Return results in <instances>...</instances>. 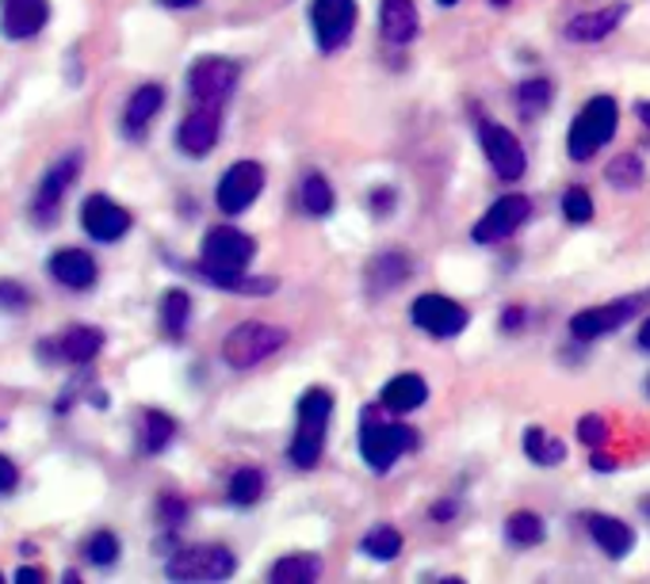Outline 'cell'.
I'll return each mask as SVG.
<instances>
[{
    "label": "cell",
    "mask_w": 650,
    "mask_h": 584,
    "mask_svg": "<svg viewBox=\"0 0 650 584\" xmlns=\"http://www.w3.org/2000/svg\"><path fill=\"white\" fill-rule=\"evenodd\" d=\"M586 528H589V539H594L608 558H616V562H620V558H628L631 550H636V531H631L623 520H616V516L589 512L586 516Z\"/></svg>",
    "instance_id": "cell-23"
},
{
    "label": "cell",
    "mask_w": 650,
    "mask_h": 584,
    "mask_svg": "<svg viewBox=\"0 0 650 584\" xmlns=\"http://www.w3.org/2000/svg\"><path fill=\"white\" fill-rule=\"evenodd\" d=\"M0 581H4V573H0Z\"/></svg>",
    "instance_id": "cell-52"
},
{
    "label": "cell",
    "mask_w": 650,
    "mask_h": 584,
    "mask_svg": "<svg viewBox=\"0 0 650 584\" xmlns=\"http://www.w3.org/2000/svg\"><path fill=\"white\" fill-rule=\"evenodd\" d=\"M418 447V432L406 428V424H379L371 421L360 436V458L371 466L375 474H387L395 466L398 455Z\"/></svg>",
    "instance_id": "cell-7"
},
{
    "label": "cell",
    "mask_w": 650,
    "mask_h": 584,
    "mask_svg": "<svg viewBox=\"0 0 650 584\" xmlns=\"http://www.w3.org/2000/svg\"><path fill=\"white\" fill-rule=\"evenodd\" d=\"M329 416H333V394L325 386H311L298 397V424H295V439H291V450H287L298 470L318 466Z\"/></svg>",
    "instance_id": "cell-1"
},
{
    "label": "cell",
    "mask_w": 650,
    "mask_h": 584,
    "mask_svg": "<svg viewBox=\"0 0 650 584\" xmlns=\"http://www.w3.org/2000/svg\"><path fill=\"white\" fill-rule=\"evenodd\" d=\"M524 455L536 466H558L566 458V447L555 436H547L544 428H524Z\"/></svg>",
    "instance_id": "cell-29"
},
{
    "label": "cell",
    "mask_w": 650,
    "mask_h": 584,
    "mask_svg": "<svg viewBox=\"0 0 650 584\" xmlns=\"http://www.w3.org/2000/svg\"><path fill=\"white\" fill-rule=\"evenodd\" d=\"M410 272H413L410 256L398 253V248H387V253L371 256L368 268H364V279H368V295L382 298L387 290H395L398 283L410 279Z\"/></svg>",
    "instance_id": "cell-20"
},
{
    "label": "cell",
    "mask_w": 650,
    "mask_h": 584,
    "mask_svg": "<svg viewBox=\"0 0 650 584\" xmlns=\"http://www.w3.org/2000/svg\"><path fill=\"white\" fill-rule=\"evenodd\" d=\"M594 470H601V474H608V470H616V458H608L601 447L594 450Z\"/></svg>",
    "instance_id": "cell-44"
},
{
    "label": "cell",
    "mask_w": 650,
    "mask_h": 584,
    "mask_svg": "<svg viewBox=\"0 0 650 584\" xmlns=\"http://www.w3.org/2000/svg\"><path fill=\"white\" fill-rule=\"evenodd\" d=\"M172 439H177V421L169 413H161V408H146V416H141V450L146 455H161Z\"/></svg>",
    "instance_id": "cell-27"
},
{
    "label": "cell",
    "mask_w": 650,
    "mask_h": 584,
    "mask_svg": "<svg viewBox=\"0 0 650 584\" xmlns=\"http://www.w3.org/2000/svg\"><path fill=\"white\" fill-rule=\"evenodd\" d=\"M360 550L375 562H395L398 550H402V535H398V528H390V523H382V528H371L368 535H364Z\"/></svg>",
    "instance_id": "cell-35"
},
{
    "label": "cell",
    "mask_w": 650,
    "mask_h": 584,
    "mask_svg": "<svg viewBox=\"0 0 650 584\" xmlns=\"http://www.w3.org/2000/svg\"><path fill=\"white\" fill-rule=\"evenodd\" d=\"M616 123H620V107L612 96H594L570 123V135H566V153L570 161L586 164L597 149H605L616 138Z\"/></svg>",
    "instance_id": "cell-2"
},
{
    "label": "cell",
    "mask_w": 650,
    "mask_h": 584,
    "mask_svg": "<svg viewBox=\"0 0 650 584\" xmlns=\"http://www.w3.org/2000/svg\"><path fill=\"white\" fill-rule=\"evenodd\" d=\"M410 317H413V325H418L421 332H429V337H437V340L460 337L466 325H471V314H466L460 302H452L448 295H421V298H413Z\"/></svg>",
    "instance_id": "cell-11"
},
{
    "label": "cell",
    "mask_w": 650,
    "mask_h": 584,
    "mask_svg": "<svg viewBox=\"0 0 650 584\" xmlns=\"http://www.w3.org/2000/svg\"><path fill=\"white\" fill-rule=\"evenodd\" d=\"M563 214L570 225H586L594 222V199H589L586 188H566L563 195Z\"/></svg>",
    "instance_id": "cell-37"
},
{
    "label": "cell",
    "mask_w": 650,
    "mask_h": 584,
    "mask_svg": "<svg viewBox=\"0 0 650 584\" xmlns=\"http://www.w3.org/2000/svg\"><path fill=\"white\" fill-rule=\"evenodd\" d=\"M643 177H647V169H643V161H639L636 153L612 157V164L605 169V180L612 183L616 191H636L639 183H643Z\"/></svg>",
    "instance_id": "cell-34"
},
{
    "label": "cell",
    "mask_w": 650,
    "mask_h": 584,
    "mask_svg": "<svg viewBox=\"0 0 650 584\" xmlns=\"http://www.w3.org/2000/svg\"><path fill=\"white\" fill-rule=\"evenodd\" d=\"M50 275H54L65 290H93L99 279V268H96L93 253H85V248H57V253L50 256Z\"/></svg>",
    "instance_id": "cell-18"
},
{
    "label": "cell",
    "mask_w": 650,
    "mask_h": 584,
    "mask_svg": "<svg viewBox=\"0 0 650 584\" xmlns=\"http://www.w3.org/2000/svg\"><path fill=\"white\" fill-rule=\"evenodd\" d=\"M119 554H123V542L115 531H96V535H88V542H85V558L93 565H99V570L119 562Z\"/></svg>",
    "instance_id": "cell-36"
},
{
    "label": "cell",
    "mask_w": 650,
    "mask_h": 584,
    "mask_svg": "<svg viewBox=\"0 0 650 584\" xmlns=\"http://www.w3.org/2000/svg\"><path fill=\"white\" fill-rule=\"evenodd\" d=\"M283 344H287V329H280V325L241 321L238 329H230L227 340H222V360H227L233 371H249V367L276 355Z\"/></svg>",
    "instance_id": "cell-4"
},
{
    "label": "cell",
    "mask_w": 650,
    "mask_h": 584,
    "mask_svg": "<svg viewBox=\"0 0 650 584\" xmlns=\"http://www.w3.org/2000/svg\"><path fill=\"white\" fill-rule=\"evenodd\" d=\"M440 8H452V4H460V0H437Z\"/></svg>",
    "instance_id": "cell-51"
},
{
    "label": "cell",
    "mask_w": 650,
    "mask_h": 584,
    "mask_svg": "<svg viewBox=\"0 0 650 584\" xmlns=\"http://www.w3.org/2000/svg\"><path fill=\"white\" fill-rule=\"evenodd\" d=\"M157 314H161V329L169 332L172 340H180V337H185V329H188V321H191V298H188V290H180V287L165 290L161 306H157Z\"/></svg>",
    "instance_id": "cell-28"
},
{
    "label": "cell",
    "mask_w": 650,
    "mask_h": 584,
    "mask_svg": "<svg viewBox=\"0 0 650 584\" xmlns=\"http://www.w3.org/2000/svg\"><path fill=\"white\" fill-rule=\"evenodd\" d=\"M264 191V169L256 161H238L222 172L219 188H214V203H219L222 214H245L249 206L261 199Z\"/></svg>",
    "instance_id": "cell-9"
},
{
    "label": "cell",
    "mask_w": 650,
    "mask_h": 584,
    "mask_svg": "<svg viewBox=\"0 0 650 584\" xmlns=\"http://www.w3.org/2000/svg\"><path fill=\"white\" fill-rule=\"evenodd\" d=\"M57 348H62V360L65 363H93L99 355V348H104V332L96 329V325H73V329H65L62 337H57Z\"/></svg>",
    "instance_id": "cell-25"
},
{
    "label": "cell",
    "mask_w": 650,
    "mask_h": 584,
    "mask_svg": "<svg viewBox=\"0 0 650 584\" xmlns=\"http://www.w3.org/2000/svg\"><path fill=\"white\" fill-rule=\"evenodd\" d=\"M62 581H65V584H77V581H81V573H77V570H70V573H62Z\"/></svg>",
    "instance_id": "cell-49"
},
{
    "label": "cell",
    "mask_w": 650,
    "mask_h": 584,
    "mask_svg": "<svg viewBox=\"0 0 650 584\" xmlns=\"http://www.w3.org/2000/svg\"><path fill=\"white\" fill-rule=\"evenodd\" d=\"M15 489H20V466L8 455H0V497L15 493Z\"/></svg>",
    "instance_id": "cell-41"
},
{
    "label": "cell",
    "mask_w": 650,
    "mask_h": 584,
    "mask_svg": "<svg viewBox=\"0 0 650 584\" xmlns=\"http://www.w3.org/2000/svg\"><path fill=\"white\" fill-rule=\"evenodd\" d=\"M256 256V241L249 233L233 230V225H214L207 230L203 245H199V275H245V268Z\"/></svg>",
    "instance_id": "cell-3"
},
{
    "label": "cell",
    "mask_w": 650,
    "mask_h": 584,
    "mask_svg": "<svg viewBox=\"0 0 650 584\" xmlns=\"http://www.w3.org/2000/svg\"><path fill=\"white\" fill-rule=\"evenodd\" d=\"M636 115L650 127V99H639V104H636Z\"/></svg>",
    "instance_id": "cell-48"
},
{
    "label": "cell",
    "mask_w": 650,
    "mask_h": 584,
    "mask_svg": "<svg viewBox=\"0 0 650 584\" xmlns=\"http://www.w3.org/2000/svg\"><path fill=\"white\" fill-rule=\"evenodd\" d=\"M43 581H46V573L35 570V565H20V570H15V584H43Z\"/></svg>",
    "instance_id": "cell-43"
},
{
    "label": "cell",
    "mask_w": 650,
    "mask_h": 584,
    "mask_svg": "<svg viewBox=\"0 0 650 584\" xmlns=\"http://www.w3.org/2000/svg\"><path fill=\"white\" fill-rule=\"evenodd\" d=\"M452 516H455V505H448V500L432 508V520H452Z\"/></svg>",
    "instance_id": "cell-46"
},
{
    "label": "cell",
    "mask_w": 650,
    "mask_h": 584,
    "mask_svg": "<svg viewBox=\"0 0 650 584\" xmlns=\"http://www.w3.org/2000/svg\"><path fill=\"white\" fill-rule=\"evenodd\" d=\"M238 77H241V65L233 57L203 54L188 70V92L196 96V104H222L233 92V85H238Z\"/></svg>",
    "instance_id": "cell-6"
},
{
    "label": "cell",
    "mask_w": 650,
    "mask_h": 584,
    "mask_svg": "<svg viewBox=\"0 0 650 584\" xmlns=\"http://www.w3.org/2000/svg\"><path fill=\"white\" fill-rule=\"evenodd\" d=\"M264 497V474L256 466H241L230 478V500L238 508H253Z\"/></svg>",
    "instance_id": "cell-32"
},
{
    "label": "cell",
    "mask_w": 650,
    "mask_h": 584,
    "mask_svg": "<svg viewBox=\"0 0 650 584\" xmlns=\"http://www.w3.org/2000/svg\"><path fill=\"white\" fill-rule=\"evenodd\" d=\"M81 225H85V233L93 241H104V245H112V241L127 237L130 225H135V219H130L127 206H119L115 199L107 195H88L85 206H81Z\"/></svg>",
    "instance_id": "cell-15"
},
{
    "label": "cell",
    "mask_w": 650,
    "mask_h": 584,
    "mask_svg": "<svg viewBox=\"0 0 650 584\" xmlns=\"http://www.w3.org/2000/svg\"><path fill=\"white\" fill-rule=\"evenodd\" d=\"M50 23V0H0V31L12 43L43 35Z\"/></svg>",
    "instance_id": "cell-17"
},
{
    "label": "cell",
    "mask_w": 650,
    "mask_h": 584,
    "mask_svg": "<svg viewBox=\"0 0 650 584\" xmlns=\"http://www.w3.org/2000/svg\"><path fill=\"white\" fill-rule=\"evenodd\" d=\"M311 28L322 54H333L356 31V0H311Z\"/></svg>",
    "instance_id": "cell-10"
},
{
    "label": "cell",
    "mask_w": 650,
    "mask_h": 584,
    "mask_svg": "<svg viewBox=\"0 0 650 584\" xmlns=\"http://www.w3.org/2000/svg\"><path fill=\"white\" fill-rule=\"evenodd\" d=\"M528 219H532V203H528V199H524V195H502L486 214H482L479 222H474L471 237L479 241V245H497V241L513 237V233L521 230Z\"/></svg>",
    "instance_id": "cell-14"
},
{
    "label": "cell",
    "mask_w": 650,
    "mask_h": 584,
    "mask_svg": "<svg viewBox=\"0 0 650 584\" xmlns=\"http://www.w3.org/2000/svg\"><path fill=\"white\" fill-rule=\"evenodd\" d=\"M222 135V104H199L196 112L185 115L177 130V146L185 149L188 157H207L214 146H219Z\"/></svg>",
    "instance_id": "cell-16"
},
{
    "label": "cell",
    "mask_w": 650,
    "mask_h": 584,
    "mask_svg": "<svg viewBox=\"0 0 650 584\" xmlns=\"http://www.w3.org/2000/svg\"><path fill=\"white\" fill-rule=\"evenodd\" d=\"M298 203H303L306 214H314V219H325V214L333 211V188H329V180L318 177V172H311V177L298 183Z\"/></svg>",
    "instance_id": "cell-30"
},
{
    "label": "cell",
    "mask_w": 650,
    "mask_h": 584,
    "mask_svg": "<svg viewBox=\"0 0 650 584\" xmlns=\"http://www.w3.org/2000/svg\"><path fill=\"white\" fill-rule=\"evenodd\" d=\"M161 107H165V88L161 85H138L135 92H130V99H127V115H123V127H127V135L130 138L146 135L149 119H154Z\"/></svg>",
    "instance_id": "cell-24"
},
{
    "label": "cell",
    "mask_w": 650,
    "mask_h": 584,
    "mask_svg": "<svg viewBox=\"0 0 650 584\" xmlns=\"http://www.w3.org/2000/svg\"><path fill=\"white\" fill-rule=\"evenodd\" d=\"M424 402H429V386H424V379L421 374H413V371L395 374V379H390L387 386H382V394H379V405L387 408V413H398V416L418 413Z\"/></svg>",
    "instance_id": "cell-22"
},
{
    "label": "cell",
    "mask_w": 650,
    "mask_h": 584,
    "mask_svg": "<svg viewBox=\"0 0 650 584\" xmlns=\"http://www.w3.org/2000/svg\"><path fill=\"white\" fill-rule=\"evenodd\" d=\"M81 169H85V157L73 149V153H65L62 161H54L50 164V172L43 177V183H39V195H35V219L39 225H54L57 219V206H62V199H65V191L73 188V180L81 177Z\"/></svg>",
    "instance_id": "cell-12"
},
{
    "label": "cell",
    "mask_w": 650,
    "mask_h": 584,
    "mask_svg": "<svg viewBox=\"0 0 650 584\" xmlns=\"http://www.w3.org/2000/svg\"><path fill=\"white\" fill-rule=\"evenodd\" d=\"M161 8H172V12H185V8H196L199 0H157Z\"/></svg>",
    "instance_id": "cell-45"
},
{
    "label": "cell",
    "mask_w": 650,
    "mask_h": 584,
    "mask_svg": "<svg viewBox=\"0 0 650 584\" xmlns=\"http://www.w3.org/2000/svg\"><path fill=\"white\" fill-rule=\"evenodd\" d=\"M639 348H643V352H650V317L643 325H639Z\"/></svg>",
    "instance_id": "cell-47"
},
{
    "label": "cell",
    "mask_w": 650,
    "mask_h": 584,
    "mask_svg": "<svg viewBox=\"0 0 650 584\" xmlns=\"http://www.w3.org/2000/svg\"><path fill=\"white\" fill-rule=\"evenodd\" d=\"M31 306V295L20 287V283H12V279H0V310H8V314H20V310H28Z\"/></svg>",
    "instance_id": "cell-39"
},
{
    "label": "cell",
    "mask_w": 650,
    "mask_h": 584,
    "mask_svg": "<svg viewBox=\"0 0 650 584\" xmlns=\"http://www.w3.org/2000/svg\"><path fill=\"white\" fill-rule=\"evenodd\" d=\"M623 15H628V4H608V8H597V12H581L566 23V39L578 46L605 43V39L623 23Z\"/></svg>",
    "instance_id": "cell-19"
},
{
    "label": "cell",
    "mask_w": 650,
    "mask_h": 584,
    "mask_svg": "<svg viewBox=\"0 0 650 584\" xmlns=\"http://www.w3.org/2000/svg\"><path fill=\"white\" fill-rule=\"evenodd\" d=\"M639 306H643V298H620V302L589 306V310L570 317V337L578 340V344H589V340H597V337H608V332H616L620 325H628L631 317H636Z\"/></svg>",
    "instance_id": "cell-13"
},
{
    "label": "cell",
    "mask_w": 650,
    "mask_h": 584,
    "mask_svg": "<svg viewBox=\"0 0 650 584\" xmlns=\"http://www.w3.org/2000/svg\"><path fill=\"white\" fill-rule=\"evenodd\" d=\"M318 577H322L318 554H287L269 570V581H276V584H311Z\"/></svg>",
    "instance_id": "cell-26"
},
{
    "label": "cell",
    "mask_w": 650,
    "mask_h": 584,
    "mask_svg": "<svg viewBox=\"0 0 650 584\" xmlns=\"http://www.w3.org/2000/svg\"><path fill=\"white\" fill-rule=\"evenodd\" d=\"M505 535H510L513 546H539L547 535V528H544V520H539L536 512H513L510 520H505Z\"/></svg>",
    "instance_id": "cell-33"
},
{
    "label": "cell",
    "mask_w": 650,
    "mask_h": 584,
    "mask_svg": "<svg viewBox=\"0 0 650 584\" xmlns=\"http://www.w3.org/2000/svg\"><path fill=\"white\" fill-rule=\"evenodd\" d=\"M157 512H161V523L165 528H180V523L188 520V505L180 497H172V493H165L161 497V508H157Z\"/></svg>",
    "instance_id": "cell-40"
},
{
    "label": "cell",
    "mask_w": 650,
    "mask_h": 584,
    "mask_svg": "<svg viewBox=\"0 0 650 584\" xmlns=\"http://www.w3.org/2000/svg\"><path fill=\"white\" fill-rule=\"evenodd\" d=\"M479 141H482V153H486V161H490V169H494L497 180L513 183L524 177V169H528V153H524V146L516 141L513 130H505L502 123L482 119Z\"/></svg>",
    "instance_id": "cell-8"
},
{
    "label": "cell",
    "mask_w": 650,
    "mask_h": 584,
    "mask_svg": "<svg viewBox=\"0 0 650 584\" xmlns=\"http://www.w3.org/2000/svg\"><path fill=\"white\" fill-rule=\"evenodd\" d=\"M490 4H494V8H510L513 0H490Z\"/></svg>",
    "instance_id": "cell-50"
},
{
    "label": "cell",
    "mask_w": 650,
    "mask_h": 584,
    "mask_svg": "<svg viewBox=\"0 0 650 584\" xmlns=\"http://www.w3.org/2000/svg\"><path fill=\"white\" fill-rule=\"evenodd\" d=\"M238 570V558L227 546H214V542H203V546H185L169 558L165 573L169 581H227Z\"/></svg>",
    "instance_id": "cell-5"
},
{
    "label": "cell",
    "mask_w": 650,
    "mask_h": 584,
    "mask_svg": "<svg viewBox=\"0 0 650 584\" xmlns=\"http://www.w3.org/2000/svg\"><path fill=\"white\" fill-rule=\"evenodd\" d=\"M524 321H528V314H524V306H505V314H502V329H505V332L524 329Z\"/></svg>",
    "instance_id": "cell-42"
},
{
    "label": "cell",
    "mask_w": 650,
    "mask_h": 584,
    "mask_svg": "<svg viewBox=\"0 0 650 584\" xmlns=\"http://www.w3.org/2000/svg\"><path fill=\"white\" fill-rule=\"evenodd\" d=\"M379 28L390 46H406L418 39V8L413 0H379Z\"/></svg>",
    "instance_id": "cell-21"
},
{
    "label": "cell",
    "mask_w": 650,
    "mask_h": 584,
    "mask_svg": "<svg viewBox=\"0 0 650 584\" xmlns=\"http://www.w3.org/2000/svg\"><path fill=\"white\" fill-rule=\"evenodd\" d=\"M552 81L547 77H536V81H524L521 88H516V107H521L524 119H536V115H544L547 107H552Z\"/></svg>",
    "instance_id": "cell-31"
},
{
    "label": "cell",
    "mask_w": 650,
    "mask_h": 584,
    "mask_svg": "<svg viewBox=\"0 0 650 584\" xmlns=\"http://www.w3.org/2000/svg\"><path fill=\"white\" fill-rule=\"evenodd\" d=\"M578 439H581V447H605V439H608V424L601 421L597 413H589V416H581L578 421Z\"/></svg>",
    "instance_id": "cell-38"
}]
</instances>
